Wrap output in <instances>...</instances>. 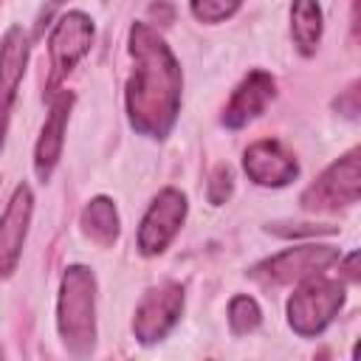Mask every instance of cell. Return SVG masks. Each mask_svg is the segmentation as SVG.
Instances as JSON below:
<instances>
[{
    "mask_svg": "<svg viewBox=\"0 0 361 361\" xmlns=\"http://www.w3.org/2000/svg\"><path fill=\"white\" fill-rule=\"evenodd\" d=\"M130 56L133 73L124 90L130 127L147 138H166L180 113V65L166 39L147 23H133Z\"/></svg>",
    "mask_w": 361,
    "mask_h": 361,
    "instance_id": "obj_1",
    "label": "cell"
},
{
    "mask_svg": "<svg viewBox=\"0 0 361 361\" xmlns=\"http://www.w3.org/2000/svg\"><path fill=\"white\" fill-rule=\"evenodd\" d=\"M56 330L65 350L85 361L96 347V276L87 265H68L59 282Z\"/></svg>",
    "mask_w": 361,
    "mask_h": 361,
    "instance_id": "obj_2",
    "label": "cell"
},
{
    "mask_svg": "<svg viewBox=\"0 0 361 361\" xmlns=\"http://www.w3.org/2000/svg\"><path fill=\"white\" fill-rule=\"evenodd\" d=\"M344 305V285L327 276H310L288 299V324L296 336L313 338L327 330Z\"/></svg>",
    "mask_w": 361,
    "mask_h": 361,
    "instance_id": "obj_3",
    "label": "cell"
},
{
    "mask_svg": "<svg viewBox=\"0 0 361 361\" xmlns=\"http://www.w3.org/2000/svg\"><path fill=\"white\" fill-rule=\"evenodd\" d=\"M361 152L350 149L338 161H333L305 192L302 209L307 212H336L341 206H353L361 197Z\"/></svg>",
    "mask_w": 361,
    "mask_h": 361,
    "instance_id": "obj_4",
    "label": "cell"
},
{
    "mask_svg": "<svg viewBox=\"0 0 361 361\" xmlns=\"http://www.w3.org/2000/svg\"><path fill=\"white\" fill-rule=\"evenodd\" d=\"M333 262H338V248L307 243V245H296L274 254L271 259L259 262L251 271V276L259 279L262 285H290V282H305L310 276H319Z\"/></svg>",
    "mask_w": 361,
    "mask_h": 361,
    "instance_id": "obj_5",
    "label": "cell"
},
{
    "mask_svg": "<svg viewBox=\"0 0 361 361\" xmlns=\"http://www.w3.org/2000/svg\"><path fill=\"white\" fill-rule=\"evenodd\" d=\"M186 212H189V203H186V195L166 186L161 189L149 209L144 212L141 217V226H138V251L144 257H155L161 254L172 240L175 234L180 231L183 220H186Z\"/></svg>",
    "mask_w": 361,
    "mask_h": 361,
    "instance_id": "obj_6",
    "label": "cell"
},
{
    "mask_svg": "<svg viewBox=\"0 0 361 361\" xmlns=\"http://www.w3.org/2000/svg\"><path fill=\"white\" fill-rule=\"evenodd\" d=\"M180 313H183V288L178 282H161L158 288H149L133 316V333L138 344L161 341L175 327Z\"/></svg>",
    "mask_w": 361,
    "mask_h": 361,
    "instance_id": "obj_7",
    "label": "cell"
},
{
    "mask_svg": "<svg viewBox=\"0 0 361 361\" xmlns=\"http://www.w3.org/2000/svg\"><path fill=\"white\" fill-rule=\"evenodd\" d=\"M93 20L85 11H65L56 23L54 31L48 37V54H51V85H56L59 79H65L76 62L90 51L93 45Z\"/></svg>",
    "mask_w": 361,
    "mask_h": 361,
    "instance_id": "obj_8",
    "label": "cell"
},
{
    "mask_svg": "<svg viewBox=\"0 0 361 361\" xmlns=\"http://www.w3.org/2000/svg\"><path fill=\"white\" fill-rule=\"evenodd\" d=\"M28 51H31V45H28L25 28L11 25L0 39V149L6 144L11 107H14L17 87H20V79L25 73V65H28Z\"/></svg>",
    "mask_w": 361,
    "mask_h": 361,
    "instance_id": "obj_9",
    "label": "cell"
},
{
    "mask_svg": "<svg viewBox=\"0 0 361 361\" xmlns=\"http://www.w3.org/2000/svg\"><path fill=\"white\" fill-rule=\"evenodd\" d=\"M31 212H34V195L28 189V183H17L8 206L0 217V279L11 276L17 271L20 254H23V243L31 226Z\"/></svg>",
    "mask_w": 361,
    "mask_h": 361,
    "instance_id": "obj_10",
    "label": "cell"
},
{
    "mask_svg": "<svg viewBox=\"0 0 361 361\" xmlns=\"http://www.w3.org/2000/svg\"><path fill=\"white\" fill-rule=\"evenodd\" d=\"M243 169L257 186H288L299 175L296 158L276 138H259L243 152Z\"/></svg>",
    "mask_w": 361,
    "mask_h": 361,
    "instance_id": "obj_11",
    "label": "cell"
},
{
    "mask_svg": "<svg viewBox=\"0 0 361 361\" xmlns=\"http://www.w3.org/2000/svg\"><path fill=\"white\" fill-rule=\"evenodd\" d=\"M274 93H276L274 76H271L268 71H251V73L237 85V90L231 93L228 104L223 107V116H220L223 127H228V130L245 127V124L254 121L259 113H265V107H268V102L274 99Z\"/></svg>",
    "mask_w": 361,
    "mask_h": 361,
    "instance_id": "obj_12",
    "label": "cell"
},
{
    "mask_svg": "<svg viewBox=\"0 0 361 361\" xmlns=\"http://www.w3.org/2000/svg\"><path fill=\"white\" fill-rule=\"evenodd\" d=\"M71 104H73V93H59L51 99V110L45 116V124L39 130L37 147H34V172L37 178L45 183L62 155V144H65V127H68V116H71Z\"/></svg>",
    "mask_w": 361,
    "mask_h": 361,
    "instance_id": "obj_13",
    "label": "cell"
},
{
    "mask_svg": "<svg viewBox=\"0 0 361 361\" xmlns=\"http://www.w3.org/2000/svg\"><path fill=\"white\" fill-rule=\"evenodd\" d=\"M82 231L102 248H110L116 240H118V231H121V223H118V212H116V203L104 195L87 200V206L82 209Z\"/></svg>",
    "mask_w": 361,
    "mask_h": 361,
    "instance_id": "obj_14",
    "label": "cell"
},
{
    "mask_svg": "<svg viewBox=\"0 0 361 361\" xmlns=\"http://www.w3.org/2000/svg\"><path fill=\"white\" fill-rule=\"evenodd\" d=\"M322 6L319 3H293L290 6V37L302 56H313L322 39Z\"/></svg>",
    "mask_w": 361,
    "mask_h": 361,
    "instance_id": "obj_15",
    "label": "cell"
},
{
    "mask_svg": "<svg viewBox=\"0 0 361 361\" xmlns=\"http://www.w3.org/2000/svg\"><path fill=\"white\" fill-rule=\"evenodd\" d=\"M259 322H262V310H259L257 299L240 293L228 302V327L234 336H245V333L257 330Z\"/></svg>",
    "mask_w": 361,
    "mask_h": 361,
    "instance_id": "obj_16",
    "label": "cell"
},
{
    "mask_svg": "<svg viewBox=\"0 0 361 361\" xmlns=\"http://www.w3.org/2000/svg\"><path fill=\"white\" fill-rule=\"evenodd\" d=\"M189 11L195 14V20L214 25V23H223L231 14H237L240 11V3L237 0H195L189 6Z\"/></svg>",
    "mask_w": 361,
    "mask_h": 361,
    "instance_id": "obj_17",
    "label": "cell"
},
{
    "mask_svg": "<svg viewBox=\"0 0 361 361\" xmlns=\"http://www.w3.org/2000/svg\"><path fill=\"white\" fill-rule=\"evenodd\" d=\"M234 192V175L228 166H217L209 178V186H206V195H209V203L214 206H223Z\"/></svg>",
    "mask_w": 361,
    "mask_h": 361,
    "instance_id": "obj_18",
    "label": "cell"
},
{
    "mask_svg": "<svg viewBox=\"0 0 361 361\" xmlns=\"http://www.w3.org/2000/svg\"><path fill=\"white\" fill-rule=\"evenodd\" d=\"M355 262H358V251L347 254V259H344V276H347L350 282H358V271H355Z\"/></svg>",
    "mask_w": 361,
    "mask_h": 361,
    "instance_id": "obj_19",
    "label": "cell"
},
{
    "mask_svg": "<svg viewBox=\"0 0 361 361\" xmlns=\"http://www.w3.org/2000/svg\"><path fill=\"white\" fill-rule=\"evenodd\" d=\"M0 361H3V350H0Z\"/></svg>",
    "mask_w": 361,
    "mask_h": 361,
    "instance_id": "obj_20",
    "label": "cell"
}]
</instances>
